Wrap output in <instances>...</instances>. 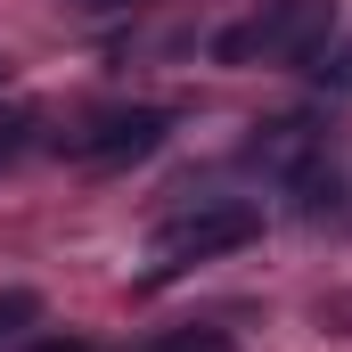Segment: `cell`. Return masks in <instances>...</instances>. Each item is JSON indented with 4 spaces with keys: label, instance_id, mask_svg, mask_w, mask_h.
I'll list each match as a JSON object with an SVG mask.
<instances>
[{
    "label": "cell",
    "instance_id": "ba28073f",
    "mask_svg": "<svg viewBox=\"0 0 352 352\" xmlns=\"http://www.w3.org/2000/svg\"><path fill=\"white\" fill-rule=\"evenodd\" d=\"M140 352H230V344H221V336H205V328H197V336H156V344H140Z\"/></svg>",
    "mask_w": 352,
    "mask_h": 352
},
{
    "label": "cell",
    "instance_id": "9c48e42d",
    "mask_svg": "<svg viewBox=\"0 0 352 352\" xmlns=\"http://www.w3.org/2000/svg\"><path fill=\"white\" fill-rule=\"evenodd\" d=\"M8 352H90L82 336H25V344H8Z\"/></svg>",
    "mask_w": 352,
    "mask_h": 352
},
{
    "label": "cell",
    "instance_id": "30bf717a",
    "mask_svg": "<svg viewBox=\"0 0 352 352\" xmlns=\"http://www.w3.org/2000/svg\"><path fill=\"white\" fill-rule=\"evenodd\" d=\"M74 16H123V8H140V0H66Z\"/></svg>",
    "mask_w": 352,
    "mask_h": 352
},
{
    "label": "cell",
    "instance_id": "6da1fadb",
    "mask_svg": "<svg viewBox=\"0 0 352 352\" xmlns=\"http://www.w3.org/2000/svg\"><path fill=\"white\" fill-rule=\"evenodd\" d=\"M336 25H344L336 0H263L254 16L213 33V58L221 66H311L336 41Z\"/></svg>",
    "mask_w": 352,
    "mask_h": 352
},
{
    "label": "cell",
    "instance_id": "52a82bcc",
    "mask_svg": "<svg viewBox=\"0 0 352 352\" xmlns=\"http://www.w3.org/2000/svg\"><path fill=\"white\" fill-rule=\"evenodd\" d=\"M25 140H33V107H0V164H8Z\"/></svg>",
    "mask_w": 352,
    "mask_h": 352
},
{
    "label": "cell",
    "instance_id": "5b68a950",
    "mask_svg": "<svg viewBox=\"0 0 352 352\" xmlns=\"http://www.w3.org/2000/svg\"><path fill=\"white\" fill-rule=\"evenodd\" d=\"M33 328H41V295H33V287H0V352L25 344Z\"/></svg>",
    "mask_w": 352,
    "mask_h": 352
},
{
    "label": "cell",
    "instance_id": "277c9868",
    "mask_svg": "<svg viewBox=\"0 0 352 352\" xmlns=\"http://www.w3.org/2000/svg\"><path fill=\"white\" fill-rule=\"evenodd\" d=\"M246 164L270 173L278 188H295L303 173L328 164V123H320V115H270V123L246 131Z\"/></svg>",
    "mask_w": 352,
    "mask_h": 352
},
{
    "label": "cell",
    "instance_id": "8992f818",
    "mask_svg": "<svg viewBox=\"0 0 352 352\" xmlns=\"http://www.w3.org/2000/svg\"><path fill=\"white\" fill-rule=\"evenodd\" d=\"M311 74L336 90V98H352V33H344V25H336V41H328V50L311 58Z\"/></svg>",
    "mask_w": 352,
    "mask_h": 352
},
{
    "label": "cell",
    "instance_id": "3957f363",
    "mask_svg": "<svg viewBox=\"0 0 352 352\" xmlns=\"http://www.w3.org/2000/svg\"><path fill=\"white\" fill-rule=\"evenodd\" d=\"M164 131H173L164 107H98L74 131H58V148H66L74 164H131V156H156Z\"/></svg>",
    "mask_w": 352,
    "mask_h": 352
},
{
    "label": "cell",
    "instance_id": "7a4b0ae2",
    "mask_svg": "<svg viewBox=\"0 0 352 352\" xmlns=\"http://www.w3.org/2000/svg\"><path fill=\"white\" fill-rule=\"evenodd\" d=\"M263 238V205H246V197H205V205H188L173 213L164 230H156V278H173L188 263H213V254H238V246H254Z\"/></svg>",
    "mask_w": 352,
    "mask_h": 352
}]
</instances>
